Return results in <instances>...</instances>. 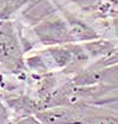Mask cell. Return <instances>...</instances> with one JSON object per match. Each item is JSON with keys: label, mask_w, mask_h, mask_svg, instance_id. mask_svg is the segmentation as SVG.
<instances>
[{"label": "cell", "mask_w": 118, "mask_h": 124, "mask_svg": "<svg viewBox=\"0 0 118 124\" xmlns=\"http://www.w3.org/2000/svg\"><path fill=\"white\" fill-rule=\"evenodd\" d=\"M25 48L20 32L8 19H0V66L10 73H25Z\"/></svg>", "instance_id": "6da1fadb"}, {"label": "cell", "mask_w": 118, "mask_h": 124, "mask_svg": "<svg viewBox=\"0 0 118 124\" xmlns=\"http://www.w3.org/2000/svg\"><path fill=\"white\" fill-rule=\"evenodd\" d=\"M33 33L43 45L56 46L65 44H74L76 39L72 33L67 19L65 16L57 11L45 19L37 23L32 27Z\"/></svg>", "instance_id": "7a4b0ae2"}, {"label": "cell", "mask_w": 118, "mask_h": 124, "mask_svg": "<svg viewBox=\"0 0 118 124\" xmlns=\"http://www.w3.org/2000/svg\"><path fill=\"white\" fill-rule=\"evenodd\" d=\"M44 124H84L85 111L73 104L50 106L34 115Z\"/></svg>", "instance_id": "3957f363"}, {"label": "cell", "mask_w": 118, "mask_h": 124, "mask_svg": "<svg viewBox=\"0 0 118 124\" xmlns=\"http://www.w3.org/2000/svg\"><path fill=\"white\" fill-rule=\"evenodd\" d=\"M84 124H118V116H112V115L86 116Z\"/></svg>", "instance_id": "277c9868"}, {"label": "cell", "mask_w": 118, "mask_h": 124, "mask_svg": "<svg viewBox=\"0 0 118 124\" xmlns=\"http://www.w3.org/2000/svg\"><path fill=\"white\" fill-rule=\"evenodd\" d=\"M118 65V50H116L110 56L97 60L92 66L93 67H109V66H116Z\"/></svg>", "instance_id": "5b68a950"}, {"label": "cell", "mask_w": 118, "mask_h": 124, "mask_svg": "<svg viewBox=\"0 0 118 124\" xmlns=\"http://www.w3.org/2000/svg\"><path fill=\"white\" fill-rule=\"evenodd\" d=\"M11 110L7 106L2 95L0 93V124H8L11 122Z\"/></svg>", "instance_id": "8992f818"}, {"label": "cell", "mask_w": 118, "mask_h": 124, "mask_svg": "<svg viewBox=\"0 0 118 124\" xmlns=\"http://www.w3.org/2000/svg\"><path fill=\"white\" fill-rule=\"evenodd\" d=\"M8 124H44L41 121H39L34 115H26V116H20L14 119H11Z\"/></svg>", "instance_id": "52a82bcc"}, {"label": "cell", "mask_w": 118, "mask_h": 124, "mask_svg": "<svg viewBox=\"0 0 118 124\" xmlns=\"http://www.w3.org/2000/svg\"><path fill=\"white\" fill-rule=\"evenodd\" d=\"M112 29L115 32V37L118 41V10L117 8H113L112 10Z\"/></svg>", "instance_id": "ba28073f"}]
</instances>
